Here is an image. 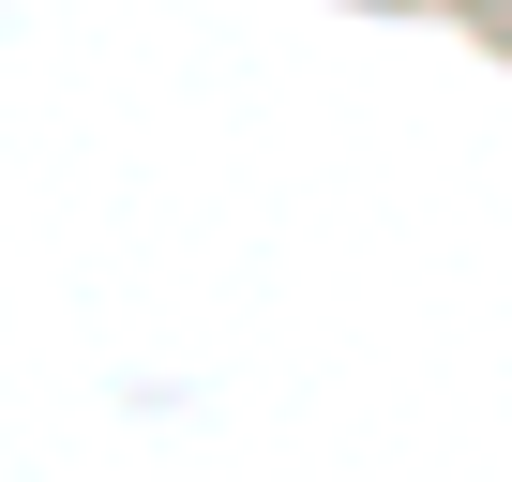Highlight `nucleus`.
I'll return each instance as SVG.
<instances>
[]
</instances>
